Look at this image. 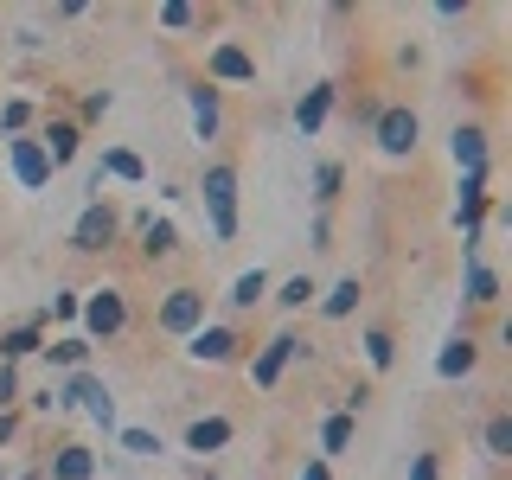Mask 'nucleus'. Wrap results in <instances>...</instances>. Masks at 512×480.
I'll list each match as a JSON object with an SVG mask.
<instances>
[{
  "label": "nucleus",
  "instance_id": "a18cd8bd",
  "mask_svg": "<svg viewBox=\"0 0 512 480\" xmlns=\"http://www.w3.org/2000/svg\"><path fill=\"white\" fill-rule=\"evenodd\" d=\"M436 20H442V26H461V20H468V7H455V0H442V7H436Z\"/></svg>",
  "mask_w": 512,
  "mask_h": 480
},
{
  "label": "nucleus",
  "instance_id": "a211bd4d",
  "mask_svg": "<svg viewBox=\"0 0 512 480\" xmlns=\"http://www.w3.org/2000/svg\"><path fill=\"white\" fill-rule=\"evenodd\" d=\"M122 224H135V237H141V263H173V256H180V224H173V218L135 212V218H122Z\"/></svg>",
  "mask_w": 512,
  "mask_h": 480
},
{
  "label": "nucleus",
  "instance_id": "72a5a7b5",
  "mask_svg": "<svg viewBox=\"0 0 512 480\" xmlns=\"http://www.w3.org/2000/svg\"><path fill=\"white\" fill-rule=\"evenodd\" d=\"M480 448H487V461H512V410H493L480 423Z\"/></svg>",
  "mask_w": 512,
  "mask_h": 480
},
{
  "label": "nucleus",
  "instance_id": "1a4fd4ad",
  "mask_svg": "<svg viewBox=\"0 0 512 480\" xmlns=\"http://www.w3.org/2000/svg\"><path fill=\"white\" fill-rule=\"evenodd\" d=\"M180 352H186V365H244V352H250V340H244V327H231V320H205L192 340H180Z\"/></svg>",
  "mask_w": 512,
  "mask_h": 480
},
{
  "label": "nucleus",
  "instance_id": "f257e3e1",
  "mask_svg": "<svg viewBox=\"0 0 512 480\" xmlns=\"http://www.w3.org/2000/svg\"><path fill=\"white\" fill-rule=\"evenodd\" d=\"M237 186H244V173H237L231 154H212L199 173V205H205V231H212V244H237V231H244V218H237Z\"/></svg>",
  "mask_w": 512,
  "mask_h": 480
},
{
  "label": "nucleus",
  "instance_id": "473e14b6",
  "mask_svg": "<svg viewBox=\"0 0 512 480\" xmlns=\"http://www.w3.org/2000/svg\"><path fill=\"white\" fill-rule=\"evenodd\" d=\"M154 26L160 32H199L205 26V7H192V0H160V7H154Z\"/></svg>",
  "mask_w": 512,
  "mask_h": 480
},
{
  "label": "nucleus",
  "instance_id": "58836bf2",
  "mask_svg": "<svg viewBox=\"0 0 512 480\" xmlns=\"http://www.w3.org/2000/svg\"><path fill=\"white\" fill-rule=\"evenodd\" d=\"M26 436V410H0V448H13Z\"/></svg>",
  "mask_w": 512,
  "mask_h": 480
},
{
  "label": "nucleus",
  "instance_id": "f8f14e48",
  "mask_svg": "<svg viewBox=\"0 0 512 480\" xmlns=\"http://www.w3.org/2000/svg\"><path fill=\"white\" fill-rule=\"evenodd\" d=\"M7 173H13V186L20 192H32V199H39V192H52V160H45V148H39V135H13L7 141Z\"/></svg>",
  "mask_w": 512,
  "mask_h": 480
},
{
  "label": "nucleus",
  "instance_id": "4be33fe9",
  "mask_svg": "<svg viewBox=\"0 0 512 480\" xmlns=\"http://www.w3.org/2000/svg\"><path fill=\"white\" fill-rule=\"evenodd\" d=\"M461 301H468V308H500V269L474 256V263L461 269Z\"/></svg>",
  "mask_w": 512,
  "mask_h": 480
},
{
  "label": "nucleus",
  "instance_id": "dca6fc26",
  "mask_svg": "<svg viewBox=\"0 0 512 480\" xmlns=\"http://www.w3.org/2000/svg\"><path fill=\"white\" fill-rule=\"evenodd\" d=\"M231 442H237V423H231L224 410H205V416H192V423H186V436H180V448H186L192 461H199V468H205L212 455H224Z\"/></svg>",
  "mask_w": 512,
  "mask_h": 480
},
{
  "label": "nucleus",
  "instance_id": "2f4dec72",
  "mask_svg": "<svg viewBox=\"0 0 512 480\" xmlns=\"http://www.w3.org/2000/svg\"><path fill=\"white\" fill-rule=\"evenodd\" d=\"M359 346H365V365H372V372H391L397 365V333L384 327V320H372V327L359 333Z\"/></svg>",
  "mask_w": 512,
  "mask_h": 480
},
{
  "label": "nucleus",
  "instance_id": "393cba45",
  "mask_svg": "<svg viewBox=\"0 0 512 480\" xmlns=\"http://www.w3.org/2000/svg\"><path fill=\"white\" fill-rule=\"evenodd\" d=\"M269 301V269H244L231 288H224V314H256Z\"/></svg>",
  "mask_w": 512,
  "mask_h": 480
},
{
  "label": "nucleus",
  "instance_id": "4c0bfd02",
  "mask_svg": "<svg viewBox=\"0 0 512 480\" xmlns=\"http://www.w3.org/2000/svg\"><path fill=\"white\" fill-rule=\"evenodd\" d=\"M20 365H7V359H0V410H20Z\"/></svg>",
  "mask_w": 512,
  "mask_h": 480
},
{
  "label": "nucleus",
  "instance_id": "6e6552de",
  "mask_svg": "<svg viewBox=\"0 0 512 480\" xmlns=\"http://www.w3.org/2000/svg\"><path fill=\"white\" fill-rule=\"evenodd\" d=\"M58 384V397H64V410H84L103 436H116V391H109V378H96V372H64L52 378Z\"/></svg>",
  "mask_w": 512,
  "mask_h": 480
},
{
  "label": "nucleus",
  "instance_id": "a878e982",
  "mask_svg": "<svg viewBox=\"0 0 512 480\" xmlns=\"http://www.w3.org/2000/svg\"><path fill=\"white\" fill-rule=\"evenodd\" d=\"M359 301H365V282L359 276H340L333 288H320L314 308H320V320H352V314H359Z\"/></svg>",
  "mask_w": 512,
  "mask_h": 480
},
{
  "label": "nucleus",
  "instance_id": "412c9836",
  "mask_svg": "<svg viewBox=\"0 0 512 480\" xmlns=\"http://www.w3.org/2000/svg\"><path fill=\"white\" fill-rule=\"evenodd\" d=\"M90 340H84V333H58V340H45V352H39V359H45V372H90Z\"/></svg>",
  "mask_w": 512,
  "mask_h": 480
},
{
  "label": "nucleus",
  "instance_id": "f704fd0d",
  "mask_svg": "<svg viewBox=\"0 0 512 480\" xmlns=\"http://www.w3.org/2000/svg\"><path fill=\"white\" fill-rule=\"evenodd\" d=\"M109 109H116V96H109V90H84V103H77V128H84V135H90V128L103 122Z\"/></svg>",
  "mask_w": 512,
  "mask_h": 480
},
{
  "label": "nucleus",
  "instance_id": "6ab92c4d",
  "mask_svg": "<svg viewBox=\"0 0 512 480\" xmlns=\"http://www.w3.org/2000/svg\"><path fill=\"white\" fill-rule=\"evenodd\" d=\"M45 480H96V468H103V455H96L90 442H58L52 455L39 461Z\"/></svg>",
  "mask_w": 512,
  "mask_h": 480
},
{
  "label": "nucleus",
  "instance_id": "c756f323",
  "mask_svg": "<svg viewBox=\"0 0 512 480\" xmlns=\"http://www.w3.org/2000/svg\"><path fill=\"white\" fill-rule=\"evenodd\" d=\"M116 448H122L128 461H160V455H167L160 429H141V423H116Z\"/></svg>",
  "mask_w": 512,
  "mask_h": 480
},
{
  "label": "nucleus",
  "instance_id": "5701e85b",
  "mask_svg": "<svg viewBox=\"0 0 512 480\" xmlns=\"http://www.w3.org/2000/svg\"><path fill=\"white\" fill-rule=\"evenodd\" d=\"M314 442H320V461L346 455V448L359 442V416H346V410H327V416H320V429H314Z\"/></svg>",
  "mask_w": 512,
  "mask_h": 480
},
{
  "label": "nucleus",
  "instance_id": "7ed1b4c3",
  "mask_svg": "<svg viewBox=\"0 0 512 480\" xmlns=\"http://www.w3.org/2000/svg\"><path fill=\"white\" fill-rule=\"evenodd\" d=\"M212 320V295L199 282H173L167 295L154 301V333L160 340H192V333Z\"/></svg>",
  "mask_w": 512,
  "mask_h": 480
},
{
  "label": "nucleus",
  "instance_id": "e433bc0d",
  "mask_svg": "<svg viewBox=\"0 0 512 480\" xmlns=\"http://www.w3.org/2000/svg\"><path fill=\"white\" fill-rule=\"evenodd\" d=\"M404 480H442V455H436V448H416L410 468H404Z\"/></svg>",
  "mask_w": 512,
  "mask_h": 480
},
{
  "label": "nucleus",
  "instance_id": "cd10ccee",
  "mask_svg": "<svg viewBox=\"0 0 512 480\" xmlns=\"http://www.w3.org/2000/svg\"><path fill=\"white\" fill-rule=\"evenodd\" d=\"M77 308H84V288H52V301H45V308L32 314V320H39L45 333H52V327H64V333H77Z\"/></svg>",
  "mask_w": 512,
  "mask_h": 480
},
{
  "label": "nucleus",
  "instance_id": "423d86ee",
  "mask_svg": "<svg viewBox=\"0 0 512 480\" xmlns=\"http://www.w3.org/2000/svg\"><path fill=\"white\" fill-rule=\"evenodd\" d=\"M77 256H109L122 244V212H116V199H90V205H77V218H71V237H64Z\"/></svg>",
  "mask_w": 512,
  "mask_h": 480
},
{
  "label": "nucleus",
  "instance_id": "9d476101",
  "mask_svg": "<svg viewBox=\"0 0 512 480\" xmlns=\"http://www.w3.org/2000/svg\"><path fill=\"white\" fill-rule=\"evenodd\" d=\"M487 205H493V173H455V212H448V224L461 231V244H480Z\"/></svg>",
  "mask_w": 512,
  "mask_h": 480
},
{
  "label": "nucleus",
  "instance_id": "79ce46f5",
  "mask_svg": "<svg viewBox=\"0 0 512 480\" xmlns=\"http://www.w3.org/2000/svg\"><path fill=\"white\" fill-rule=\"evenodd\" d=\"M52 20H64V26H77V20H90V7H84V0H64V7H52Z\"/></svg>",
  "mask_w": 512,
  "mask_h": 480
},
{
  "label": "nucleus",
  "instance_id": "f3484780",
  "mask_svg": "<svg viewBox=\"0 0 512 480\" xmlns=\"http://www.w3.org/2000/svg\"><path fill=\"white\" fill-rule=\"evenodd\" d=\"M480 352H487V346H480V333H468V327L448 333L442 352H436V378H442V384H468V378L480 372Z\"/></svg>",
  "mask_w": 512,
  "mask_h": 480
},
{
  "label": "nucleus",
  "instance_id": "f03ea898",
  "mask_svg": "<svg viewBox=\"0 0 512 480\" xmlns=\"http://www.w3.org/2000/svg\"><path fill=\"white\" fill-rule=\"evenodd\" d=\"M128 327H135V308H128V288H122V282L84 288V308H77V333H84L90 346H116Z\"/></svg>",
  "mask_w": 512,
  "mask_h": 480
},
{
  "label": "nucleus",
  "instance_id": "bb28decb",
  "mask_svg": "<svg viewBox=\"0 0 512 480\" xmlns=\"http://www.w3.org/2000/svg\"><path fill=\"white\" fill-rule=\"evenodd\" d=\"M96 167H103V180H116V186H148V160L135 148H103Z\"/></svg>",
  "mask_w": 512,
  "mask_h": 480
},
{
  "label": "nucleus",
  "instance_id": "c03bdc74",
  "mask_svg": "<svg viewBox=\"0 0 512 480\" xmlns=\"http://www.w3.org/2000/svg\"><path fill=\"white\" fill-rule=\"evenodd\" d=\"M423 64V45H397V71H416Z\"/></svg>",
  "mask_w": 512,
  "mask_h": 480
},
{
  "label": "nucleus",
  "instance_id": "7c9ffc66",
  "mask_svg": "<svg viewBox=\"0 0 512 480\" xmlns=\"http://www.w3.org/2000/svg\"><path fill=\"white\" fill-rule=\"evenodd\" d=\"M340 192H346V160H320L314 167V212H333V205H340Z\"/></svg>",
  "mask_w": 512,
  "mask_h": 480
},
{
  "label": "nucleus",
  "instance_id": "a19ab883",
  "mask_svg": "<svg viewBox=\"0 0 512 480\" xmlns=\"http://www.w3.org/2000/svg\"><path fill=\"white\" fill-rule=\"evenodd\" d=\"M295 480H333V461H320V455H308L301 461V474Z\"/></svg>",
  "mask_w": 512,
  "mask_h": 480
},
{
  "label": "nucleus",
  "instance_id": "c85d7f7f",
  "mask_svg": "<svg viewBox=\"0 0 512 480\" xmlns=\"http://www.w3.org/2000/svg\"><path fill=\"white\" fill-rule=\"evenodd\" d=\"M269 301H276L282 314H301V308H314V301H320V282L301 269V276H288V282H269Z\"/></svg>",
  "mask_w": 512,
  "mask_h": 480
},
{
  "label": "nucleus",
  "instance_id": "37998d69",
  "mask_svg": "<svg viewBox=\"0 0 512 480\" xmlns=\"http://www.w3.org/2000/svg\"><path fill=\"white\" fill-rule=\"evenodd\" d=\"M13 39H20V52H45V32H39V26H20Z\"/></svg>",
  "mask_w": 512,
  "mask_h": 480
},
{
  "label": "nucleus",
  "instance_id": "aec40b11",
  "mask_svg": "<svg viewBox=\"0 0 512 480\" xmlns=\"http://www.w3.org/2000/svg\"><path fill=\"white\" fill-rule=\"evenodd\" d=\"M45 109H52L45 96H26V90H13L7 103H0V141H13V135H32Z\"/></svg>",
  "mask_w": 512,
  "mask_h": 480
},
{
  "label": "nucleus",
  "instance_id": "ea45409f",
  "mask_svg": "<svg viewBox=\"0 0 512 480\" xmlns=\"http://www.w3.org/2000/svg\"><path fill=\"white\" fill-rule=\"evenodd\" d=\"M308 244H314V250H333V212H314V224H308Z\"/></svg>",
  "mask_w": 512,
  "mask_h": 480
},
{
  "label": "nucleus",
  "instance_id": "0eeeda50",
  "mask_svg": "<svg viewBox=\"0 0 512 480\" xmlns=\"http://www.w3.org/2000/svg\"><path fill=\"white\" fill-rule=\"evenodd\" d=\"M205 84L212 90H256V77H263V64H256V52L244 39H212L205 45Z\"/></svg>",
  "mask_w": 512,
  "mask_h": 480
},
{
  "label": "nucleus",
  "instance_id": "ddd939ff",
  "mask_svg": "<svg viewBox=\"0 0 512 480\" xmlns=\"http://www.w3.org/2000/svg\"><path fill=\"white\" fill-rule=\"evenodd\" d=\"M186 122H192V141H199V148L224 141V90H212L205 77H186Z\"/></svg>",
  "mask_w": 512,
  "mask_h": 480
},
{
  "label": "nucleus",
  "instance_id": "de8ad7c7",
  "mask_svg": "<svg viewBox=\"0 0 512 480\" xmlns=\"http://www.w3.org/2000/svg\"><path fill=\"white\" fill-rule=\"evenodd\" d=\"M0 480H13V474H7V461H0Z\"/></svg>",
  "mask_w": 512,
  "mask_h": 480
},
{
  "label": "nucleus",
  "instance_id": "39448f33",
  "mask_svg": "<svg viewBox=\"0 0 512 480\" xmlns=\"http://www.w3.org/2000/svg\"><path fill=\"white\" fill-rule=\"evenodd\" d=\"M295 359H308V340H301L295 327H276V333H269V340L256 346V352H244V378L256 384V391H276L282 372H288Z\"/></svg>",
  "mask_w": 512,
  "mask_h": 480
},
{
  "label": "nucleus",
  "instance_id": "b1692460",
  "mask_svg": "<svg viewBox=\"0 0 512 480\" xmlns=\"http://www.w3.org/2000/svg\"><path fill=\"white\" fill-rule=\"evenodd\" d=\"M45 340H52V333H45L39 320H20V327L0 333V359H7V365H26V359H39V352H45Z\"/></svg>",
  "mask_w": 512,
  "mask_h": 480
},
{
  "label": "nucleus",
  "instance_id": "9b49d317",
  "mask_svg": "<svg viewBox=\"0 0 512 480\" xmlns=\"http://www.w3.org/2000/svg\"><path fill=\"white\" fill-rule=\"evenodd\" d=\"M32 135H39V148H45V160H52V173L77 167V160H84V141H90L84 128H77V116H64V109H45Z\"/></svg>",
  "mask_w": 512,
  "mask_h": 480
},
{
  "label": "nucleus",
  "instance_id": "49530a36",
  "mask_svg": "<svg viewBox=\"0 0 512 480\" xmlns=\"http://www.w3.org/2000/svg\"><path fill=\"white\" fill-rule=\"evenodd\" d=\"M192 480H218V474H212V468H199V461H192Z\"/></svg>",
  "mask_w": 512,
  "mask_h": 480
},
{
  "label": "nucleus",
  "instance_id": "c9c22d12",
  "mask_svg": "<svg viewBox=\"0 0 512 480\" xmlns=\"http://www.w3.org/2000/svg\"><path fill=\"white\" fill-rule=\"evenodd\" d=\"M20 410H32V416H71V410H64V397H58V384H39L32 397H20Z\"/></svg>",
  "mask_w": 512,
  "mask_h": 480
},
{
  "label": "nucleus",
  "instance_id": "4468645a",
  "mask_svg": "<svg viewBox=\"0 0 512 480\" xmlns=\"http://www.w3.org/2000/svg\"><path fill=\"white\" fill-rule=\"evenodd\" d=\"M333 109H340V84L333 77H320V84H308L295 96V109H288V122H295L301 141H320V128L333 122Z\"/></svg>",
  "mask_w": 512,
  "mask_h": 480
},
{
  "label": "nucleus",
  "instance_id": "2eb2a0df",
  "mask_svg": "<svg viewBox=\"0 0 512 480\" xmlns=\"http://www.w3.org/2000/svg\"><path fill=\"white\" fill-rule=\"evenodd\" d=\"M448 160H455V173H493V128L455 122L448 128Z\"/></svg>",
  "mask_w": 512,
  "mask_h": 480
},
{
  "label": "nucleus",
  "instance_id": "20e7f679",
  "mask_svg": "<svg viewBox=\"0 0 512 480\" xmlns=\"http://www.w3.org/2000/svg\"><path fill=\"white\" fill-rule=\"evenodd\" d=\"M372 148L384 160H416V148H423V116H416V103H378L372 109Z\"/></svg>",
  "mask_w": 512,
  "mask_h": 480
}]
</instances>
